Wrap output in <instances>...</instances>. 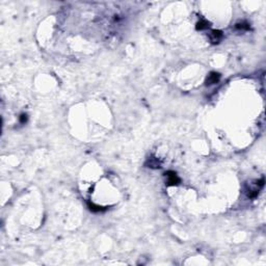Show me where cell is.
<instances>
[{
    "mask_svg": "<svg viewBox=\"0 0 266 266\" xmlns=\"http://www.w3.org/2000/svg\"><path fill=\"white\" fill-rule=\"evenodd\" d=\"M146 165H149V167H153V168H157V167H160V162L158 161L157 158H150L147 163H146Z\"/></svg>",
    "mask_w": 266,
    "mask_h": 266,
    "instance_id": "obj_5",
    "label": "cell"
},
{
    "mask_svg": "<svg viewBox=\"0 0 266 266\" xmlns=\"http://www.w3.org/2000/svg\"><path fill=\"white\" fill-rule=\"evenodd\" d=\"M258 190H256V189H251V190H248V192H247V197H250V199H255L256 197L258 196Z\"/></svg>",
    "mask_w": 266,
    "mask_h": 266,
    "instance_id": "obj_8",
    "label": "cell"
},
{
    "mask_svg": "<svg viewBox=\"0 0 266 266\" xmlns=\"http://www.w3.org/2000/svg\"><path fill=\"white\" fill-rule=\"evenodd\" d=\"M19 121H20V123H22V124H25L26 122H27V114L22 113L20 116V118H19Z\"/></svg>",
    "mask_w": 266,
    "mask_h": 266,
    "instance_id": "obj_9",
    "label": "cell"
},
{
    "mask_svg": "<svg viewBox=\"0 0 266 266\" xmlns=\"http://www.w3.org/2000/svg\"><path fill=\"white\" fill-rule=\"evenodd\" d=\"M235 27L237 29H248L250 28V25H248V23H246V22H241V23L236 24Z\"/></svg>",
    "mask_w": 266,
    "mask_h": 266,
    "instance_id": "obj_7",
    "label": "cell"
},
{
    "mask_svg": "<svg viewBox=\"0 0 266 266\" xmlns=\"http://www.w3.org/2000/svg\"><path fill=\"white\" fill-rule=\"evenodd\" d=\"M219 79H221V75H219L218 73L211 72L210 74L208 75L207 79H206V84L207 85H211V84L217 83V82L219 81Z\"/></svg>",
    "mask_w": 266,
    "mask_h": 266,
    "instance_id": "obj_3",
    "label": "cell"
},
{
    "mask_svg": "<svg viewBox=\"0 0 266 266\" xmlns=\"http://www.w3.org/2000/svg\"><path fill=\"white\" fill-rule=\"evenodd\" d=\"M210 26V23L206 20H201L200 22H197V30H204V29H207Z\"/></svg>",
    "mask_w": 266,
    "mask_h": 266,
    "instance_id": "obj_6",
    "label": "cell"
},
{
    "mask_svg": "<svg viewBox=\"0 0 266 266\" xmlns=\"http://www.w3.org/2000/svg\"><path fill=\"white\" fill-rule=\"evenodd\" d=\"M165 176L167 177V184L170 185V186H175V185H178L180 182H181L180 178L178 177L175 172H172V170L167 172L165 173Z\"/></svg>",
    "mask_w": 266,
    "mask_h": 266,
    "instance_id": "obj_1",
    "label": "cell"
},
{
    "mask_svg": "<svg viewBox=\"0 0 266 266\" xmlns=\"http://www.w3.org/2000/svg\"><path fill=\"white\" fill-rule=\"evenodd\" d=\"M224 35L221 30H212L210 33H209V39H210L212 44H218L223 40Z\"/></svg>",
    "mask_w": 266,
    "mask_h": 266,
    "instance_id": "obj_2",
    "label": "cell"
},
{
    "mask_svg": "<svg viewBox=\"0 0 266 266\" xmlns=\"http://www.w3.org/2000/svg\"><path fill=\"white\" fill-rule=\"evenodd\" d=\"M87 206H89V210L93 211V212H96V213L106 210V208H103V207L98 206V205H95L94 203H91V202H87Z\"/></svg>",
    "mask_w": 266,
    "mask_h": 266,
    "instance_id": "obj_4",
    "label": "cell"
}]
</instances>
